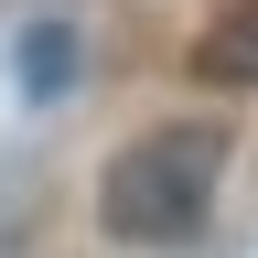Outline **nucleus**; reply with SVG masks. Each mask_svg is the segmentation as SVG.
<instances>
[{"instance_id":"nucleus-1","label":"nucleus","mask_w":258,"mask_h":258,"mask_svg":"<svg viewBox=\"0 0 258 258\" xmlns=\"http://www.w3.org/2000/svg\"><path fill=\"white\" fill-rule=\"evenodd\" d=\"M226 183H237V129L215 108H183V118H151L108 140L97 161V237L108 247H140V258H172L215 226Z\"/></svg>"},{"instance_id":"nucleus-2","label":"nucleus","mask_w":258,"mask_h":258,"mask_svg":"<svg viewBox=\"0 0 258 258\" xmlns=\"http://www.w3.org/2000/svg\"><path fill=\"white\" fill-rule=\"evenodd\" d=\"M183 76L205 86V97H247V86H258V0H226V11L194 32Z\"/></svg>"},{"instance_id":"nucleus-3","label":"nucleus","mask_w":258,"mask_h":258,"mask_svg":"<svg viewBox=\"0 0 258 258\" xmlns=\"http://www.w3.org/2000/svg\"><path fill=\"white\" fill-rule=\"evenodd\" d=\"M22 86L32 97H64V86H76V22H64V11L22 32Z\"/></svg>"}]
</instances>
